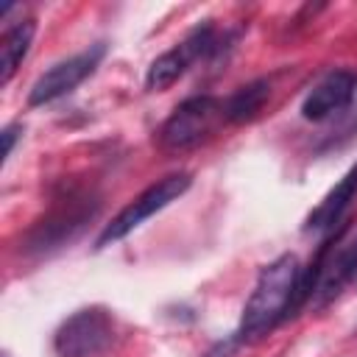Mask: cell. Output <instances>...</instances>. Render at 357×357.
<instances>
[{"mask_svg": "<svg viewBox=\"0 0 357 357\" xmlns=\"http://www.w3.org/2000/svg\"><path fill=\"white\" fill-rule=\"evenodd\" d=\"M268 98H271V78H257V81L240 86L223 103L226 120L229 123H248V120H254L262 112V106L268 103Z\"/></svg>", "mask_w": 357, "mask_h": 357, "instance_id": "7c38bea8", "label": "cell"}, {"mask_svg": "<svg viewBox=\"0 0 357 357\" xmlns=\"http://www.w3.org/2000/svg\"><path fill=\"white\" fill-rule=\"evenodd\" d=\"M20 128H22L20 123H11V126H6V128H3V134H0V137H3V162L11 156V151H14V142H17V134H20Z\"/></svg>", "mask_w": 357, "mask_h": 357, "instance_id": "4fadbf2b", "label": "cell"}, {"mask_svg": "<svg viewBox=\"0 0 357 357\" xmlns=\"http://www.w3.org/2000/svg\"><path fill=\"white\" fill-rule=\"evenodd\" d=\"M223 120H226L223 100H218L215 95H192L167 114V120L156 131V142L162 151L170 153L190 151L204 139H209Z\"/></svg>", "mask_w": 357, "mask_h": 357, "instance_id": "3957f363", "label": "cell"}, {"mask_svg": "<svg viewBox=\"0 0 357 357\" xmlns=\"http://www.w3.org/2000/svg\"><path fill=\"white\" fill-rule=\"evenodd\" d=\"M354 89H357V75L351 70H332V73H326L307 92V98L301 103V117L312 120V123H321V120L343 112L351 103Z\"/></svg>", "mask_w": 357, "mask_h": 357, "instance_id": "9c48e42d", "label": "cell"}, {"mask_svg": "<svg viewBox=\"0 0 357 357\" xmlns=\"http://www.w3.org/2000/svg\"><path fill=\"white\" fill-rule=\"evenodd\" d=\"M346 231V226L335 229L318 248L315 259H312V273H315V290H312V307H326L335 298H340L349 287L357 284V231L332 245L340 234Z\"/></svg>", "mask_w": 357, "mask_h": 357, "instance_id": "277c9868", "label": "cell"}, {"mask_svg": "<svg viewBox=\"0 0 357 357\" xmlns=\"http://www.w3.org/2000/svg\"><path fill=\"white\" fill-rule=\"evenodd\" d=\"M103 53H106L103 45H92L84 53H75L70 59L56 61L47 73H42L33 81V86L28 92V106H45V103H53V100L64 98L67 92H73L81 81H86L95 73V67L100 64Z\"/></svg>", "mask_w": 357, "mask_h": 357, "instance_id": "ba28073f", "label": "cell"}, {"mask_svg": "<svg viewBox=\"0 0 357 357\" xmlns=\"http://www.w3.org/2000/svg\"><path fill=\"white\" fill-rule=\"evenodd\" d=\"M114 340V318L103 307H86L73 312L53 335V351L59 357H98Z\"/></svg>", "mask_w": 357, "mask_h": 357, "instance_id": "52a82bcc", "label": "cell"}, {"mask_svg": "<svg viewBox=\"0 0 357 357\" xmlns=\"http://www.w3.org/2000/svg\"><path fill=\"white\" fill-rule=\"evenodd\" d=\"M100 204L98 195L86 192V190H70L61 198H56V204L25 231L22 237V251L42 257L50 254L61 245H67L70 240H75L86 223L98 215Z\"/></svg>", "mask_w": 357, "mask_h": 357, "instance_id": "7a4b0ae2", "label": "cell"}, {"mask_svg": "<svg viewBox=\"0 0 357 357\" xmlns=\"http://www.w3.org/2000/svg\"><path fill=\"white\" fill-rule=\"evenodd\" d=\"M298 276H301V265L293 254H282L259 271L257 284H254V290H251V296L243 307L237 340H243V343L259 340L276 324L290 318Z\"/></svg>", "mask_w": 357, "mask_h": 357, "instance_id": "6da1fadb", "label": "cell"}, {"mask_svg": "<svg viewBox=\"0 0 357 357\" xmlns=\"http://www.w3.org/2000/svg\"><path fill=\"white\" fill-rule=\"evenodd\" d=\"M33 31H36L33 20H20L3 31V36H0V86H6L14 78L17 67L28 56Z\"/></svg>", "mask_w": 357, "mask_h": 357, "instance_id": "8fae6325", "label": "cell"}, {"mask_svg": "<svg viewBox=\"0 0 357 357\" xmlns=\"http://www.w3.org/2000/svg\"><path fill=\"white\" fill-rule=\"evenodd\" d=\"M357 195V165L324 195V201L310 212L307 218V231H321V234H332L335 229L343 226V212L349 209V204Z\"/></svg>", "mask_w": 357, "mask_h": 357, "instance_id": "30bf717a", "label": "cell"}, {"mask_svg": "<svg viewBox=\"0 0 357 357\" xmlns=\"http://www.w3.org/2000/svg\"><path fill=\"white\" fill-rule=\"evenodd\" d=\"M220 45H223V39H220V33L212 22H204V25L192 28L184 42H178L176 47L165 50L162 56H156L151 61V67L145 73V86L151 92H165L167 86H173L190 70L192 61L220 53Z\"/></svg>", "mask_w": 357, "mask_h": 357, "instance_id": "8992f818", "label": "cell"}, {"mask_svg": "<svg viewBox=\"0 0 357 357\" xmlns=\"http://www.w3.org/2000/svg\"><path fill=\"white\" fill-rule=\"evenodd\" d=\"M192 178L190 173H170L159 181H153L151 187H145L134 201H128L106 226L103 231L98 234L95 240V248H106L117 240H123L126 234H131L137 226H142L148 218H153L156 212H162L167 204H173L176 198H181L187 190H190Z\"/></svg>", "mask_w": 357, "mask_h": 357, "instance_id": "5b68a950", "label": "cell"}]
</instances>
